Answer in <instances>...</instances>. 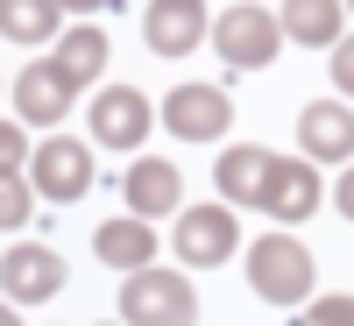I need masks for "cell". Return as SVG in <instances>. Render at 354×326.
I'll list each match as a JSON object with an SVG mask.
<instances>
[{
  "mask_svg": "<svg viewBox=\"0 0 354 326\" xmlns=\"http://www.w3.org/2000/svg\"><path fill=\"white\" fill-rule=\"evenodd\" d=\"M277 15L270 8H227L220 21H213V50L227 57V64H241V71H262L277 57Z\"/></svg>",
  "mask_w": 354,
  "mask_h": 326,
  "instance_id": "3957f363",
  "label": "cell"
},
{
  "mask_svg": "<svg viewBox=\"0 0 354 326\" xmlns=\"http://www.w3.org/2000/svg\"><path fill=\"white\" fill-rule=\"evenodd\" d=\"M333 199H340V213L354 220V163H347V177H340V192H333Z\"/></svg>",
  "mask_w": 354,
  "mask_h": 326,
  "instance_id": "603a6c76",
  "label": "cell"
},
{
  "mask_svg": "<svg viewBox=\"0 0 354 326\" xmlns=\"http://www.w3.org/2000/svg\"><path fill=\"white\" fill-rule=\"evenodd\" d=\"M319 199H326V192H319V170H312V163H283V156H277V170H270V199H262V206H270L277 220H312V213H319Z\"/></svg>",
  "mask_w": 354,
  "mask_h": 326,
  "instance_id": "5bb4252c",
  "label": "cell"
},
{
  "mask_svg": "<svg viewBox=\"0 0 354 326\" xmlns=\"http://www.w3.org/2000/svg\"><path fill=\"white\" fill-rule=\"evenodd\" d=\"M333 85H340V93H354V43L333 50Z\"/></svg>",
  "mask_w": 354,
  "mask_h": 326,
  "instance_id": "7402d4cb",
  "label": "cell"
},
{
  "mask_svg": "<svg viewBox=\"0 0 354 326\" xmlns=\"http://www.w3.org/2000/svg\"><path fill=\"white\" fill-rule=\"evenodd\" d=\"M298 326H354V298H319L298 312Z\"/></svg>",
  "mask_w": 354,
  "mask_h": 326,
  "instance_id": "d6986e66",
  "label": "cell"
},
{
  "mask_svg": "<svg viewBox=\"0 0 354 326\" xmlns=\"http://www.w3.org/2000/svg\"><path fill=\"white\" fill-rule=\"evenodd\" d=\"M0 284H8L15 305H43V298L64 291V262L50 248H36V242H21V248H8V262H0Z\"/></svg>",
  "mask_w": 354,
  "mask_h": 326,
  "instance_id": "8992f818",
  "label": "cell"
},
{
  "mask_svg": "<svg viewBox=\"0 0 354 326\" xmlns=\"http://www.w3.org/2000/svg\"><path fill=\"white\" fill-rule=\"evenodd\" d=\"M298 142L312 163H347L354 156V107H333V100H312L298 114Z\"/></svg>",
  "mask_w": 354,
  "mask_h": 326,
  "instance_id": "ba28073f",
  "label": "cell"
},
{
  "mask_svg": "<svg viewBox=\"0 0 354 326\" xmlns=\"http://www.w3.org/2000/svg\"><path fill=\"white\" fill-rule=\"evenodd\" d=\"M248 284H255V298H270V305H298L312 291L305 242H298V234H262V242L248 248Z\"/></svg>",
  "mask_w": 354,
  "mask_h": 326,
  "instance_id": "6da1fadb",
  "label": "cell"
},
{
  "mask_svg": "<svg viewBox=\"0 0 354 326\" xmlns=\"http://www.w3.org/2000/svg\"><path fill=\"white\" fill-rule=\"evenodd\" d=\"M93 255L106 262V270H149L156 234H149V220H106V227L93 234Z\"/></svg>",
  "mask_w": 354,
  "mask_h": 326,
  "instance_id": "9a60e30c",
  "label": "cell"
},
{
  "mask_svg": "<svg viewBox=\"0 0 354 326\" xmlns=\"http://www.w3.org/2000/svg\"><path fill=\"white\" fill-rule=\"evenodd\" d=\"M0 163H8V177H15V163H36V156H28V142H21V128H15V121L0 128Z\"/></svg>",
  "mask_w": 354,
  "mask_h": 326,
  "instance_id": "44dd1931",
  "label": "cell"
},
{
  "mask_svg": "<svg viewBox=\"0 0 354 326\" xmlns=\"http://www.w3.org/2000/svg\"><path fill=\"white\" fill-rule=\"evenodd\" d=\"M128 213H142V220H163V213H177V199H185V185H177V163H163V156H142V163H128Z\"/></svg>",
  "mask_w": 354,
  "mask_h": 326,
  "instance_id": "30bf717a",
  "label": "cell"
},
{
  "mask_svg": "<svg viewBox=\"0 0 354 326\" xmlns=\"http://www.w3.org/2000/svg\"><path fill=\"white\" fill-rule=\"evenodd\" d=\"M28 177H36V192H43V199L71 206L78 192H93V156H85V142L50 135L43 150H36V163H28Z\"/></svg>",
  "mask_w": 354,
  "mask_h": 326,
  "instance_id": "277c9868",
  "label": "cell"
},
{
  "mask_svg": "<svg viewBox=\"0 0 354 326\" xmlns=\"http://www.w3.org/2000/svg\"><path fill=\"white\" fill-rule=\"evenodd\" d=\"M163 121H170V135H185V142H220L227 121H234V107H227L220 85H177V93L163 100Z\"/></svg>",
  "mask_w": 354,
  "mask_h": 326,
  "instance_id": "5b68a950",
  "label": "cell"
},
{
  "mask_svg": "<svg viewBox=\"0 0 354 326\" xmlns=\"http://www.w3.org/2000/svg\"><path fill=\"white\" fill-rule=\"evenodd\" d=\"M0 326H21V319H15V298H8V305H0Z\"/></svg>",
  "mask_w": 354,
  "mask_h": 326,
  "instance_id": "cb8c5ba5",
  "label": "cell"
},
{
  "mask_svg": "<svg viewBox=\"0 0 354 326\" xmlns=\"http://www.w3.org/2000/svg\"><path fill=\"white\" fill-rule=\"evenodd\" d=\"M64 107H71V85H64V71L57 64H28L21 78H15V114L21 121H64Z\"/></svg>",
  "mask_w": 354,
  "mask_h": 326,
  "instance_id": "4fadbf2b",
  "label": "cell"
},
{
  "mask_svg": "<svg viewBox=\"0 0 354 326\" xmlns=\"http://www.w3.org/2000/svg\"><path fill=\"white\" fill-rule=\"evenodd\" d=\"M121 312L128 326H192L198 319V291L170 270H135L121 284Z\"/></svg>",
  "mask_w": 354,
  "mask_h": 326,
  "instance_id": "7a4b0ae2",
  "label": "cell"
},
{
  "mask_svg": "<svg viewBox=\"0 0 354 326\" xmlns=\"http://www.w3.org/2000/svg\"><path fill=\"white\" fill-rule=\"evenodd\" d=\"M0 220H8V227L28 220V185H21V177H8V185H0Z\"/></svg>",
  "mask_w": 354,
  "mask_h": 326,
  "instance_id": "ffe728a7",
  "label": "cell"
},
{
  "mask_svg": "<svg viewBox=\"0 0 354 326\" xmlns=\"http://www.w3.org/2000/svg\"><path fill=\"white\" fill-rule=\"evenodd\" d=\"M234 227L220 206H185V220H177V255L192 262V270H213V262H227L234 255Z\"/></svg>",
  "mask_w": 354,
  "mask_h": 326,
  "instance_id": "52a82bcc",
  "label": "cell"
},
{
  "mask_svg": "<svg viewBox=\"0 0 354 326\" xmlns=\"http://www.w3.org/2000/svg\"><path fill=\"white\" fill-rule=\"evenodd\" d=\"M270 170H277V156L255 150V142H241V150H227L213 163V185L227 199H241V206H262V199H270Z\"/></svg>",
  "mask_w": 354,
  "mask_h": 326,
  "instance_id": "7c38bea8",
  "label": "cell"
},
{
  "mask_svg": "<svg viewBox=\"0 0 354 326\" xmlns=\"http://www.w3.org/2000/svg\"><path fill=\"white\" fill-rule=\"evenodd\" d=\"M50 64L64 71V85L78 93V85H93V78L106 71V36H100V28H71V36L57 43V57H50Z\"/></svg>",
  "mask_w": 354,
  "mask_h": 326,
  "instance_id": "2e32d148",
  "label": "cell"
},
{
  "mask_svg": "<svg viewBox=\"0 0 354 326\" xmlns=\"http://www.w3.org/2000/svg\"><path fill=\"white\" fill-rule=\"evenodd\" d=\"M93 135L106 142V150H135V142L149 135V100H142L135 85H106V93L93 100Z\"/></svg>",
  "mask_w": 354,
  "mask_h": 326,
  "instance_id": "9c48e42d",
  "label": "cell"
},
{
  "mask_svg": "<svg viewBox=\"0 0 354 326\" xmlns=\"http://www.w3.org/2000/svg\"><path fill=\"white\" fill-rule=\"evenodd\" d=\"M57 21H64V8H50V0H21V8H8L0 28H8V43H43Z\"/></svg>",
  "mask_w": 354,
  "mask_h": 326,
  "instance_id": "ac0fdd59",
  "label": "cell"
},
{
  "mask_svg": "<svg viewBox=\"0 0 354 326\" xmlns=\"http://www.w3.org/2000/svg\"><path fill=\"white\" fill-rule=\"evenodd\" d=\"M340 8H333V0H305V8H298V0H290V8L277 15V28H290V36H298V43H340Z\"/></svg>",
  "mask_w": 354,
  "mask_h": 326,
  "instance_id": "e0dca14e",
  "label": "cell"
},
{
  "mask_svg": "<svg viewBox=\"0 0 354 326\" xmlns=\"http://www.w3.org/2000/svg\"><path fill=\"white\" fill-rule=\"evenodd\" d=\"M205 28H213V15L198 0H156L149 8V50L156 57H185V50H198Z\"/></svg>",
  "mask_w": 354,
  "mask_h": 326,
  "instance_id": "8fae6325",
  "label": "cell"
}]
</instances>
